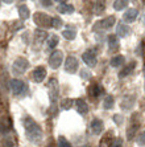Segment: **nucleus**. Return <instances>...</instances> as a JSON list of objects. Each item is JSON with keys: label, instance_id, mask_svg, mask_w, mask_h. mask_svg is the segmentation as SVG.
<instances>
[{"label": "nucleus", "instance_id": "nucleus-1", "mask_svg": "<svg viewBox=\"0 0 145 147\" xmlns=\"http://www.w3.org/2000/svg\"><path fill=\"white\" fill-rule=\"evenodd\" d=\"M24 129H25V137L32 143H38L42 139V130L40 125L32 118V117H25L24 118Z\"/></svg>", "mask_w": 145, "mask_h": 147}, {"label": "nucleus", "instance_id": "nucleus-2", "mask_svg": "<svg viewBox=\"0 0 145 147\" xmlns=\"http://www.w3.org/2000/svg\"><path fill=\"white\" fill-rule=\"evenodd\" d=\"M34 23L41 28H53V17H50L49 15L44 13V12H36L33 15Z\"/></svg>", "mask_w": 145, "mask_h": 147}, {"label": "nucleus", "instance_id": "nucleus-3", "mask_svg": "<svg viewBox=\"0 0 145 147\" xmlns=\"http://www.w3.org/2000/svg\"><path fill=\"white\" fill-rule=\"evenodd\" d=\"M29 69V61L24 57L16 58L12 64V73L13 76H21Z\"/></svg>", "mask_w": 145, "mask_h": 147}, {"label": "nucleus", "instance_id": "nucleus-4", "mask_svg": "<svg viewBox=\"0 0 145 147\" xmlns=\"http://www.w3.org/2000/svg\"><path fill=\"white\" fill-rule=\"evenodd\" d=\"M47 94H49V98H50L51 102H55L59 96V84H58V80L55 77L49 80L47 82Z\"/></svg>", "mask_w": 145, "mask_h": 147}, {"label": "nucleus", "instance_id": "nucleus-5", "mask_svg": "<svg viewBox=\"0 0 145 147\" xmlns=\"http://www.w3.org/2000/svg\"><path fill=\"white\" fill-rule=\"evenodd\" d=\"M115 23H116L115 16H107L104 19H102L100 21H98V23H95L94 31H106V29H110V28H112L115 25Z\"/></svg>", "mask_w": 145, "mask_h": 147}, {"label": "nucleus", "instance_id": "nucleus-6", "mask_svg": "<svg viewBox=\"0 0 145 147\" xmlns=\"http://www.w3.org/2000/svg\"><path fill=\"white\" fill-rule=\"evenodd\" d=\"M63 62V53L62 51H53L51 55L49 56V65L51 69H58Z\"/></svg>", "mask_w": 145, "mask_h": 147}, {"label": "nucleus", "instance_id": "nucleus-7", "mask_svg": "<svg viewBox=\"0 0 145 147\" xmlns=\"http://www.w3.org/2000/svg\"><path fill=\"white\" fill-rule=\"evenodd\" d=\"M138 126H140V122H138V114H133L131 118V123L128 126V130H127V138L129 140H132L135 138L136 133L138 130Z\"/></svg>", "mask_w": 145, "mask_h": 147}, {"label": "nucleus", "instance_id": "nucleus-8", "mask_svg": "<svg viewBox=\"0 0 145 147\" xmlns=\"http://www.w3.org/2000/svg\"><path fill=\"white\" fill-rule=\"evenodd\" d=\"M136 103V97L133 94H125L124 97L120 101V109L124 110V111H129V110L133 109Z\"/></svg>", "mask_w": 145, "mask_h": 147}, {"label": "nucleus", "instance_id": "nucleus-9", "mask_svg": "<svg viewBox=\"0 0 145 147\" xmlns=\"http://www.w3.org/2000/svg\"><path fill=\"white\" fill-rule=\"evenodd\" d=\"M82 60L88 68L96 66V62H98V57H96V53L94 51H86L82 55Z\"/></svg>", "mask_w": 145, "mask_h": 147}, {"label": "nucleus", "instance_id": "nucleus-10", "mask_svg": "<svg viewBox=\"0 0 145 147\" xmlns=\"http://www.w3.org/2000/svg\"><path fill=\"white\" fill-rule=\"evenodd\" d=\"M9 86H11V89H12V93L16 94V96H20V94H23V93L27 90L25 84H24L21 80H19V78L12 80V81L9 82Z\"/></svg>", "mask_w": 145, "mask_h": 147}, {"label": "nucleus", "instance_id": "nucleus-11", "mask_svg": "<svg viewBox=\"0 0 145 147\" xmlns=\"http://www.w3.org/2000/svg\"><path fill=\"white\" fill-rule=\"evenodd\" d=\"M65 70L70 74H74L78 70V60L74 57V56H69L65 61Z\"/></svg>", "mask_w": 145, "mask_h": 147}, {"label": "nucleus", "instance_id": "nucleus-12", "mask_svg": "<svg viewBox=\"0 0 145 147\" xmlns=\"http://www.w3.org/2000/svg\"><path fill=\"white\" fill-rule=\"evenodd\" d=\"M32 77H33L34 82L41 84V82L46 78V69H45L44 66H37V68L33 70V74H32Z\"/></svg>", "mask_w": 145, "mask_h": 147}, {"label": "nucleus", "instance_id": "nucleus-13", "mask_svg": "<svg viewBox=\"0 0 145 147\" xmlns=\"http://www.w3.org/2000/svg\"><path fill=\"white\" fill-rule=\"evenodd\" d=\"M90 127H91V131L94 135H99V134L103 133V130H104V123H103L102 119H99V118H94L91 121Z\"/></svg>", "mask_w": 145, "mask_h": 147}, {"label": "nucleus", "instance_id": "nucleus-14", "mask_svg": "<svg viewBox=\"0 0 145 147\" xmlns=\"http://www.w3.org/2000/svg\"><path fill=\"white\" fill-rule=\"evenodd\" d=\"M137 16H138V11L136 8H128L123 15V20H124V23L129 24V23H133L137 19Z\"/></svg>", "mask_w": 145, "mask_h": 147}, {"label": "nucleus", "instance_id": "nucleus-15", "mask_svg": "<svg viewBox=\"0 0 145 147\" xmlns=\"http://www.w3.org/2000/svg\"><path fill=\"white\" fill-rule=\"evenodd\" d=\"M114 134L112 131H108L107 134H104V137L100 139V143H99V147H112L114 146Z\"/></svg>", "mask_w": 145, "mask_h": 147}, {"label": "nucleus", "instance_id": "nucleus-16", "mask_svg": "<svg viewBox=\"0 0 145 147\" xmlns=\"http://www.w3.org/2000/svg\"><path fill=\"white\" fill-rule=\"evenodd\" d=\"M75 105H77V111L81 114V115H86V114L88 113V105L84 99H82V98L77 99V101H75Z\"/></svg>", "mask_w": 145, "mask_h": 147}, {"label": "nucleus", "instance_id": "nucleus-17", "mask_svg": "<svg viewBox=\"0 0 145 147\" xmlns=\"http://www.w3.org/2000/svg\"><path fill=\"white\" fill-rule=\"evenodd\" d=\"M129 33V27L125 23H119L118 27H116V34H118V37H127Z\"/></svg>", "mask_w": 145, "mask_h": 147}, {"label": "nucleus", "instance_id": "nucleus-18", "mask_svg": "<svg viewBox=\"0 0 145 147\" xmlns=\"http://www.w3.org/2000/svg\"><path fill=\"white\" fill-rule=\"evenodd\" d=\"M107 42H108V48H110V51H116V49L119 48L118 34H108Z\"/></svg>", "mask_w": 145, "mask_h": 147}, {"label": "nucleus", "instance_id": "nucleus-19", "mask_svg": "<svg viewBox=\"0 0 145 147\" xmlns=\"http://www.w3.org/2000/svg\"><path fill=\"white\" fill-rule=\"evenodd\" d=\"M135 66H136V61H131L128 65L123 68L122 72L119 73V77H120V78H124V77L129 76L132 72H133V70H135Z\"/></svg>", "mask_w": 145, "mask_h": 147}, {"label": "nucleus", "instance_id": "nucleus-20", "mask_svg": "<svg viewBox=\"0 0 145 147\" xmlns=\"http://www.w3.org/2000/svg\"><path fill=\"white\" fill-rule=\"evenodd\" d=\"M58 12L59 13H62V15H70V13H73L74 12V7L71 5V4H67V3H65V4H59L58 5Z\"/></svg>", "mask_w": 145, "mask_h": 147}, {"label": "nucleus", "instance_id": "nucleus-21", "mask_svg": "<svg viewBox=\"0 0 145 147\" xmlns=\"http://www.w3.org/2000/svg\"><path fill=\"white\" fill-rule=\"evenodd\" d=\"M34 34H36V37H34L36 38V44L38 45H41L45 40H47V33L45 31H42V29H36Z\"/></svg>", "mask_w": 145, "mask_h": 147}, {"label": "nucleus", "instance_id": "nucleus-22", "mask_svg": "<svg viewBox=\"0 0 145 147\" xmlns=\"http://www.w3.org/2000/svg\"><path fill=\"white\" fill-rule=\"evenodd\" d=\"M125 61V58L123 55H118V56H115V57H112L111 60V66L112 68H120V66L124 64Z\"/></svg>", "mask_w": 145, "mask_h": 147}, {"label": "nucleus", "instance_id": "nucleus-23", "mask_svg": "<svg viewBox=\"0 0 145 147\" xmlns=\"http://www.w3.org/2000/svg\"><path fill=\"white\" fill-rule=\"evenodd\" d=\"M58 42H59V40H58V36H57V34H50V36L47 37V40H46L47 48H50V49L55 48V47L58 45Z\"/></svg>", "mask_w": 145, "mask_h": 147}, {"label": "nucleus", "instance_id": "nucleus-24", "mask_svg": "<svg viewBox=\"0 0 145 147\" xmlns=\"http://www.w3.org/2000/svg\"><path fill=\"white\" fill-rule=\"evenodd\" d=\"M19 15H20L21 19H29L31 17V11H29V8L25 5V4H23V5H20L19 7Z\"/></svg>", "mask_w": 145, "mask_h": 147}, {"label": "nucleus", "instance_id": "nucleus-25", "mask_svg": "<svg viewBox=\"0 0 145 147\" xmlns=\"http://www.w3.org/2000/svg\"><path fill=\"white\" fill-rule=\"evenodd\" d=\"M128 0H115L114 1V8L115 11H123L128 7Z\"/></svg>", "mask_w": 145, "mask_h": 147}, {"label": "nucleus", "instance_id": "nucleus-26", "mask_svg": "<svg viewBox=\"0 0 145 147\" xmlns=\"http://www.w3.org/2000/svg\"><path fill=\"white\" fill-rule=\"evenodd\" d=\"M115 105V99L112 96H107L104 98V101H103V107H104L106 110H111L112 107H114Z\"/></svg>", "mask_w": 145, "mask_h": 147}, {"label": "nucleus", "instance_id": "nucleus-27", "mask_svg": "<svg viewBox=\"0 0 145 147\" xmlns=\"http://www.w3.org/2000/svg\"><path fill=\"white\" fill-rule=\"evenodd\" d=\"M62 36H63L66 40H74L75 36H77V32L73 31V29H65L62 32Z\"/></svg>", "mask_w": 145, "mask_h": 147}, {"label": "nucleus", "instance_id": "nucleus-28", "mask_svg": "<svg viewBox=\"0 0 145 147\" xmlns=\"http://www.w3.org/2000/svg\"><path fill=\"white\" fill-rule=\"evenodd\" d=\"M106 8V0H96V4H95V11L96 13H102Z\"/></svg>", "mask_w": 145, "mask_h": 147}, {"label": "nucleus", "instance_id": "nucleus-29", "mask_svg": "<svg viewBox=\"0 0 145 147\" xmlns=\"http://www.w3.org/2000/svg\"><path fill=\"white\" fill-rule=\"evenodd\" d=\"M74 105V101L73 99H70V98H66V99H63L62 101V103H61V107H62V110H69L71 106Z\"/></svg>", "mask_w": 145, "mask_h": 147}, {"label": "nucleus", "instance_id": "nucleus-30", "mask_svg": "<svg viewBox=\"0 0 145 147\" xmlns=\"http://www.w3.org/2000/svg\"><path fill=\"white\" fill-rule=\"evenodd\" d=\"M58 146L59 147H71V144L69 143V140L65 137H58Z\"/></svg>", "mask_w": 145, "mask_h": 147}, {"label": "nucleus", "instance_id": "nucleus-31", "mask_svg": "<svg viewBox=\"0 0 145 147\" xmlns=\"http://www.w3.org/2000/svg\"><path fill=\"white\" fill-rule=\"evenodd\" d=\"M62 25H63V21H62L61 17H53V28H61Z\"/></svg>", "mask_w": 145, "mask_h": 147}, {"label": "nucleus", "instance_id": "nucleus-32", "mask_svg": "<svg viewBox=\"0 0 145 147\" xmlns=\"http://www.w3.org/2000/svg\"><path fill=\"white\" fill-rule=\"evenodd\" d=\"M137 144L138 146H145V131H141L137 135Z\"/></svg>", "mask_w": 145, "mask_h": 147}, {"label": "nucleus", "instance_id": "nucleus-33", "mask_svg": "<svg viewBox=\"0 0 145 147\" xmlns=\"http://www.w3.org/2000/svg\"><path fill=\"white\" fill-rule=\"evenodd\" d=\"M0 130H1V133H8L9 126H8V123L5 122V121H1V122H0Z\"/></svg>", "mask_w": 145, "mask_h": 147}, {"label": "nucleus", "instance_id": "nucleus-34", "mask_svg": "<svg viewBox=\"0 0 145 147\" xmlns=\"http://www.w3.org/2000/svg\"><path fill=\"white\" fill-rule=\"evenodd\" d=\"M123 119H124V118H123L120 114H115L114 115V121H115V123H116L118 126H120V125L123 123Z\"/></svg>", "mask_w": 145, "mask_h": 147}, {"label": "nucleus", "instance_id": "nucleus-35", "mask_svg": "<svg viewBox=\"0 0 145 147\" xmlns=\"http://www.w3.org/2000/svg\"><path fill=\"white\" fill-rule=\"evenodd\" d=\"M51 3H53V0H41V4L44 7H51Z\"/></svg>", "mask_w": 145, "mask_h": 147}, {"label": "nucleus", "instance_id": "nucleus-36", "mask_svg": "<svg viewBox=\"0 0 145 147\" xmlns=\"http://www.w3.org/2000/svg\"><path fill=\"white\" fill-rule=\"evenodd\" d=\"M112 147H123V142H122V139L115 140V143H114V146H112Z\"/></svg>", "mask_w": 145, "mask_h": 147}, {"label": "nucleus", "instance_id": "nucleus-37", "mask_svg": "<svg viewBox=\"0 0 145 147\" xmlns=\"http://www.w3.org/2000/svg\"><path fill=\"white\" fill-rule=\"evenodd\" d=\"M58 4H65V3H67V0H55Z\"/></svg>", "mask_w": 145, "mask_h": 147}, {"label": "nucleus", "instance_id": "nucleus-38", "mask_svg": "<svg viewBox=\"0 0 145 147\" xmlns=\"http://www.w3.org/2000/svg\"><path fill=\"white\" fill-rule=\"evenodd\" d=\"M5 4H11V3H13V0H3Z\"/></svg>", "mask_w": 145, "mask_h": 147}]
</instances>
